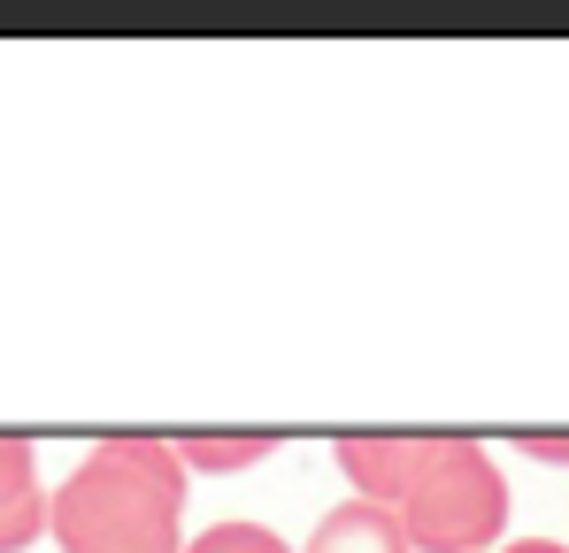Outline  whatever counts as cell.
I'll list each match as a JSON object with an SVG mask.
<instances>
[{
    "instance_id": "cell-5",
    "label": "cell",
    "mask_w": 569,
    "mask_h": 553,
    "mask_svg": "<svg viewBox=\"0 0 569 553\" xmlns=\"http://www.w3.org/2000/svg\"><path fill=\"white\" fill-rule=\"evenodd\" d=\"M170 446L186 461V476L192 469H200V476H223V469H254L278 439H270V431H192V439H170Z\"/></svg>"
},
{
    "instance_id": "cell-2",
    "label": "cell",
    "mask_w": 569,
    "mask_h": 553,
    "mask_svg": "<svg viewBox=\"0 0 569 553\" xmlns=\"http://www.w3.org/2000/svg\"><path fill=\"white\" fill-rule=\"evenodd\" d=\"M186 461L170 439H100L47 500L62 553H186Z\"/></svg>"
},
{
    "instance_id": "cell-7",
    "label": "cell",
    "mask_w": 569,
    "mask_h": 553,
    "mask_svg": "<svg viewBox=\"0 0 569 553\" xmlns=\"http://www.w3.org/2000/svg\"><path fill=\"white\" fill-rule=\"evenodd\" d=\"M523 454L531 461H562L569 469V431H523Z\"/></svg>"
},
{
    "instance_id": "cell-6",
    "label": "cell",
    "mask_w": 569,
    "mask_h": 553,
    "mask_svg": "<svg viewBox=\"0 0 569 553\" xmlns=\"http://www.w3.org/2000/svg\"><path fill=\"white\" fill-rule=\"evenodd\" d=\"M186 553H292V546H284L270 523H239L231 515V523H208L200 539H186Z\"/></svg>"
},
{
    "instance_id": "cell-1",
    "label": "cell",
    "mask_w": 569,
    "mask_h": 553,
    "mask_svg": "<svg viewBox=\"0 0 569 553\" xmlns=\"http://www.w3.org/2000/svg\"><path fill=\"white\" fill-rule=\"evenodd\" d=\"M355 500L385 507L416 553H492L508 531V484L485 446L439 431H355L339 439Z\"/></svg>"
},
{
    "instance_id": "cell-3",
    "label": "cell",
    "mask_w": 569,
    "mask_h": 553,
    "mask_svg": "<svg viewBox=\"0 0 569 553\" xmlns=\"http://www.w3.org/2000/svg\"><path fill=\"white\" fill-rule=\"evenodd\" d=\"M47 484H39V461L23 439L0 431V553H23L47 539Z\"/></svg>"
},
{
    "instance_id": "cell-4",
    "label": "cell",
    "mask_w": 569,
    "mask_h": 553,
    "mask_svg": "<svg viewBox=\"0 0 569 553\" xmlns=\"http://www.w3.org/2000/svg\"><path fill=\"white\" fill-rule=\"evenodd\" d=\"M300 553H416V546L400 539V523H392L385 507H370V500H339V507L308 531Z\"/></svg>"
},
{
    "instance_id": "cell-8",
    "label": "cell",
    "mask_w": 569,
    "mask_h": 553,
    "mask_svg": "<svg viewBox=\"0 0 569 553\" xmlns=\"http://www.w3.org/2000/svg\"><path fill=\"white\" fill-rule=\"evenodd\" d=\"M492 553H569V546H562V539H500Z\"/></svg>"
}]
</instances>
